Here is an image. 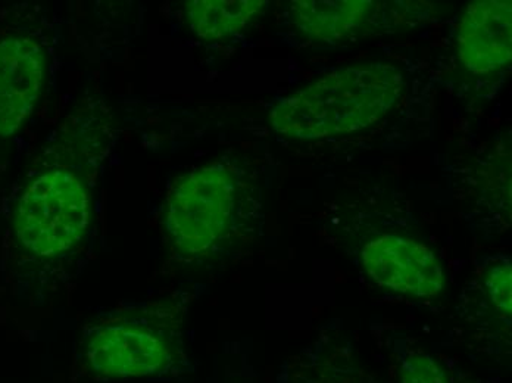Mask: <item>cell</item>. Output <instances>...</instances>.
<instances>
[{"mask_svg": "<svg viewBox=\"0 0 512 383\" xmlns=\"http://www.w3.org/2000/svg\"><path fill=\"white\" fill-rule=\"evenodd\" d=\"M402 82L401 71L384 64L330 71L283 99L271 120L277 132L298 139L349 135L379 121L395 104Z\"/></svg>", "mask_w": 512, "mask_h": 383, "instance_id": "cell-1", "label": "cell"}, {"mask_svg": "<svg viewBox=\"0 0 512 383\" xmlns=\"http://www.w3.org/2000/svg\"><path fill=\"white\" fill-rule=\"evenodd\" d=\"M90 223L89 193L73 171H46L21 196L15 232L21 244L40 257L71 251Z\"/></svg>", "mask_w": 512, "mask_h": 383, "instance_id": "cell-2", "label": "cell"}, {"mask_svg": "<svg viewBox=\"0 0 512 383\" xmlns=\"http://www.w3.org/2000/svg\"><path fill=\"white\" fill-rule=\"evenodd\" d=\"M234 207L236 186L227 171H192L177 179L168 192V233L181 251H206L230 229Z\"/></svg>", "mask_w": 512, "mask_h": 383, "instance_id": "cell-3", "label": "cell"}, {"mask_svg": "<svg viewBox=\"0 0 512 383\" xmlns=\"http://www.w3.org/2000/svg\"><path fill=\"white\" fill-rule=\"evenodd\" d=\"M173 341L161 326L126 320L96 328L87 336L84 357L103 378L156 375L173 361Z\"/></svg>", "mask_w": 512, "mask_h": 383, "instance_id": "cell-4", "label": "cell"}, {"mask_svg": "<svg viewBox=\"0 0 512 383\" xmlns=\"http://www.w3.org/2000/svg\"><path fill=\"white\" fill-rule=\"evenodd\" d=\"M365 269L384 288L414 297H435L443 274L429 248L398 236H382L365 245Z\"/></svg>", "mask_w": 512, "mask_h": 383, "instance_id": "cell-5", "label": "cell"}, {"mask_svg": "<svg viewBox=\"0 0 512 383\" xmlns=\"http://www.w3.org/2000/svg\"><path fill=\"white\" fill-rule=\"evenodd\" d=\"M46 55L33 40L0 42V136H9L33 111L46 79Z\"/></svg>", "mask_w": 512, "mask_h": 383, "instance_id": "cell-6", "label": "cell"}, {"mask_svg": "<svg viewBox=\"0 0 512 383\" xmlns=\"http://www.w3.org/2000/svg\"><path fill=\"white\" fill-rule=\"evenodd\" d=\"M458 52L474 74L505 67L512 56L511 2L485 0L468 6L458 31Z\"/></svg>", "mask_w": 512, "mask_h": 383, "instance_id": "cell-7", "label": "cell"}, {"mask_svg": "<svg viewBox=\"0 0 512 383\" xmlns=\"http://www.w3.org/2000/svg\"><path fill=\"white\" fill-rule=\"evenodd\" d=\"M377 8L368 2L296 3L295 23L305 33L326 42H336L361 30L374 17Z\"/></svg>", "mask_w": 512, "mask_h": 383, "instance_id": "cell-8", "label": "cell"}, {"mask_svg": "<svg viewBox=\"0 0 512 383\" xmlns=\"http://www.w3.org/2000/svg\"><path fill=\"white\" fill-rule=\"evenodd\" d=\"M264 3L258 0H195L186 6L190 26L204 39H223L242 30Z\"/></svg>", "mask_w": 512, "mask_h": 383, "instance_id": "cell-9", "label": "cell"}, {"mask_svg": "<svg viewBox=\"0 0 512 383\" xmlns=\"http://www.w3.org/2000/svg\"><path fill=\"white\" fill-rule=\"evenodd\" d=\"M487 288L499 310L511 313V263L505 257L493 260L487 274Z\"/></svg>", "mask_w": 512, "mask_h": 383, "instance_id": "cell-10", "label": "cell"}, {"mask_svg": "<svg viewBox=\"0 0 512 383\" xmlns=\"http://www.w3.org/2000/svg\"><path fill=\"white\" fill-rule=\"evenodd\" d=\"M402 383H446V381L432 358L412 351L402 361Z\"/></svg>", "mask_w": 512, "mask_h": 383, "instance_id": "cell-11", "label": "cell"}]
</instances>
